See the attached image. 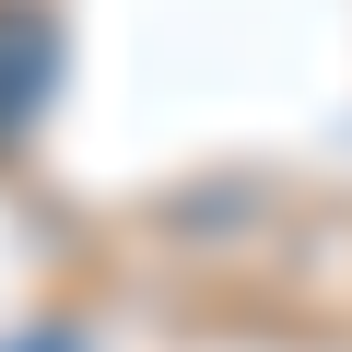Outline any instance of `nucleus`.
<instances>
[{"mask_svg": "<svg viewBox=\"0 0 352 352\" xmlns=\"http://www.w3.org/2000/svg\"><path fill=\"white\" fill-rule=\"evenodd\" d=\"M47 82H59V24L36 12V0H0V153L36 129Z\"/></svg>", "mask_w": 352, "mask_h": 352, "instance_id": "f257e3e1", "label": "nucleus"}]
</instances>
